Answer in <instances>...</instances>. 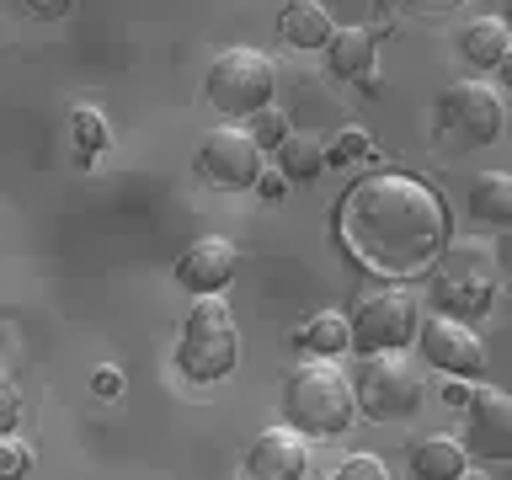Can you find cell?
Returning a JSON list of instances; mask_svg holds the SVG:
<instances>
[{
    "label": "cell",
    "instance_id": "obj_21",
    "mask_svg": "<svg viewBox=\"0 0 512 480\" xmlns=\"http://www.w3.org/2000/svg\"><path fill=\"white\" fill-rule=\"evenodd\" d=\"M246 134H251V144H256V150H278V144L288 139V118H283V112L278 107H262V112H256V118H246Z\"/></svg>",
    "mask_w": 512,
    "mask_h": 480
},
{
    "label": "cell",
    "instance_id": "obj_30",
    "mask_svg": "<svg viewBox=\"0 0 512 480\" xmlns=\"http://www.w3.org/2000/svg\"><path fill=\"white\" fill-rule=\"evenodd\" d=\"M256 187H262V192H267V198H278V192H283L288 182H283V176H262V182H256Z\"/></svg>",
    "mask_w": 512,
    "mask_h": 480
},
{
    "label": "cell",
    "instance_id": "obj_15",
    "mask_svg": "<svg viewBox=\"0 0 512 480\" xmlns=\"http://www.w3.org/2000/svg\"><path fill=\"white\" fill-rule=\"evenodd\" d=\"M470 454H464L459 438H448V432H432L411 448V480H459Z\"/></svg>",
    "mask_w": 512,
    "mask_h": 480
},
{
    "label": "cell",
    "instance_id": "obj_7",
    "mask_svg": "<svg viewBox=\"0 0 512 480\" xmlns=\"http://www.w3.org/2000/svg\"><path fill=\"white\" fill-rule=\"evenodd\" d=\"M438 123H448V134L464 144H491L507 123L502 91L486 86V80H454L438 96Z\"/></svg>",
    "mask_w": 512,
    "mask_h": 480
},
{
    "label": "cell",
    "instance_id": "obj_23",
    "mask_svg": "<svg viewBox=\"0 0 512 480\" xmlns=\"http://www.w3.org/2000/svg\"><path fill=\"white\" fill-rule=\"evenodd\" d=\"M32 475V448L22 438H0V480H27Z\"/></svg>",
    "mask_w": 512,
    "mask_h": 480
},
{
    "label": "cell",
    "instance_id": "obj_18",
    "mask_svg": "<svg viewBox=\"0 0 512 480\" xmlns=\"http://www.w3.org/2000/svg\"><path fill=\"white\" fill-rule=\"evenodd\" d=\"M438 304H443V315L448 320H470L491 304V283L486 278H438Z\"/></svg>",
    "mask_w": 512,
    "mask_h": 480
},
{
    "label": "cell",
    "instance_id": "obj_31",
    "mask_svg": "<svg viewBox=\"0 0 512 480\" xmlns=\"http://www.w3.org/2000/svg\"><path fill=\"white\" fill-rule=\"evenodd\" d=\"M496 75H502V86L512 91V48H507V54H502V64H496Z\"/></svg>",
    "mask_w": 512,
    "mask_h": 480
},
{
    "label": "cell",
    "instance_id": "obj_14",
    "mask_svg": "<svg viewBox=\"0 0 512 480\" xmlns=\"http://www.w3.org/2000/svg\"><path fill=\"white\" fill-rule=\"evenodd\" d=\"M278 32H283L288 48H299V54H304V48H326L336 22H331L326 6H315V0H294V6L278 11Z\"/></svg>",
    "mask_w": 512,
    "mask_h": 480
},
{
    "label": "cell",
    "instance_id": "obj_2",
    "mask_svg": "<svg viewBox=\"0 0 512 480\" xmlns=\"http://www.w3.org/2000/svg\"><path fill=\"white\" fill-rule=\"evenodd\" d=\"M352 384L342 374V363H299L283 384V422L299 432V438H342L352 427Z\"/></svg>",
    "mask_w": 512,
    "mask_h": 480
},
{
    "label": "cell",
    "instance_id": "obj_3",
    "mask_svg": "<svg viewBox=\"0 0 512 480\" xmlns=\"http://www.w3.org/2000/svg\"><path fill=\"white\" fill-rule=\"evenodd\" d=\"M235 363H240V331H235L230 304L219 294L198 299L182 320V336H176V368H182L192 384H214V379L230 374Z\"/></svg>",
    "mask_w": 512,
    "mask_h": 480
},
{
    "label": "cell",
    "instance_id": "obj_33",
    "mask_svg": "<svg viewBox=\"0 0 512 480\" xmlns=\"http://www.w3.org/2000/svg\"><path fill=\"white\" fill-rule=\"evenodd\" d=\"M502 27H507V32H512V6H507V16H502Z\"/></svg>",
    "mask_w": 512,
    "mask_h": 480
},
{
    "label": "cell",
    "instance_id": "obj_26",
    "mask_svg": "<svg viewBox=\"0 0 512 480\" xmlns=\"http://www.w3.org/2000/svg\"><path fill=\"white\" fill-rule=\"evenodd\" d=\"M16 416H22V395H16L11 379H0V438L16 432Z\"/></svg>",
    "mask_w": 512,
    "mask_h": 480
},
{
    "label": "cell",
    "instance_id": "obj_29",
    "mask_svg": "<svg viewBox=\"0 0 512 480\" xmlns=\"http://www.w3.org/2000/svg\"><path fill=\"white\" fill-rule=\"evenodd\" d=\"M443 400H448V406H464V400H470V390H464V384H448Z\"/></svg>",
    "mask_w": 512,
    "mask_h": 480
},
{
    "label": "cell",
    "instance_id": "obj_8",
    "mask_svg": "<svg viewBox=\"0 0 512 480\" xmlns=\"http://www.w3.org/2000/svg\"><path fill=\"white\" fill-rule=\"evenodd\" d=\"M192 166H198L203 182H214L224 192H246L267 176V155L251 144L246 128H214V134L198 144V160H192Z\"/></svg>",
    "mask_w": 512,
    "mask_h": 480
},
{
    "label": "cell",
    "instance_id": "obj_13",
    "mask_svg": "<svg viewBox=\"0 0 512 480\" xmlns=\"http://www.w3.org/2000/svg\"><path fill=\"white\" fill-rule=\"evenodd\" d=\"M379 54V32L374 27H336L326 43V70L336 80H368Z\"/></svg>",
    "mask_w": 512,
    "mask_h": 480
},
{
    "label": "cell",
    "instance_id": "obj_5",
    "mask_svg": "<svg viewBox=\"0 0 512 480\" xmlns=\"http://www.w3.org/2000/svg\"><path fill=\"white\" fill-rule=\"evenodd\" d=\"M416 326H422V310L400 283H384L374 294H363L347 315V336L358 358H384V352H406L416 342Z\"/></svg>",
    "mask_w": 512,
    "mask_h": 480
},
{
    "label": "cell",
    "instance_id": "obj_1",
    "mask_svg": "<svg viewBox=\"0 0 512 480\" xmlns=\"http://www.w3.org/2000/svg\"><path fill=\"white\" fill-rule=\"evenodd\" d=\"M336 240L374 278H422L448 246L443 192L406 171H368L336 203Z\"/></svg>",
    "mask_w": 512,
    "mask_h": 480
},
{
    "label": "cell",
    "instance_id": "obj_11",
    "mask_svg": "<svg viewBox=\"0 0 512 480\" xmlns=\"http://www.w3.org/2000/svg\"><path fill=\"white\" fill-rule=\"evenodd\" d=\"M171 272H176V283H182L187 294L214 299V294H224V288L235 283L240 251H235V240H224V235H198V240L182 246V256H176Z\"/></svg>",
    "mask_w": 512,
    "mask_h": 480
},
{
    "label": "cell",
    "instance_id": "obj_28",
    "mask_svg": "<svg viewBox=\"0 0 512 480\" xmlns=\"http://www.w3.org/2000/svg\"><path fill=\"white\" fill-rule=\"evenodd\" d=\"M496 267L512 278V230H496Z\"/></svg>",
    "mask_w": 512,
    "mask_h": 480
},
{
    "label": "cell",
    "instance_id": "obj_32",
    "mask_svg": "<svg viewBox=\"0 0 512 480\" xmlns=\"http://www.w3.org/2000/svg\"><path fill=\"white\" fill-rule=\"evenodd\" d=\"M459 480H486V475H475V470H464V475H459Z\"/></svg>",
    "mask_w": 512,
    "mask_h": 480
},
{
    "label": "cell",
    "instance_id": "obj_25",
    "mask_svg": "<svg viewBox=\"0 0 512 480\" xmlns=\"http://www.w3.org/2000/svg\"><path fill=\"white\" fill-rule=\"evenodd\" d=\"M331 480H390V470H384L374 454H347L342 464H336Z\"/></svg>",
    "mask_w": 512,
    "mask_h": 480
},
{
    "label": "cell",
    "instance_id": "obj_19",
    "mask_svg": "<svg viewBox=\"0 0 512 480\" xmlns=\"http://www.w3.org/2000/svg\"><path fill=\"white\" fill-rule=\"evenodd\" d=\"M278 166H283V182H315L326 171V144L310 134H288L278 144Z\"/></svg>",
    "mask_w": 512,
    "mask_h": 480
},
{
    "label": "cell",
    "instance_id": "obj_27",
    "mask_svg": "<svg viewBox=\"0 0 512 480\" xmlns=\"http://www.w3.org/2000/svg\"><path fill=\"white\" fill-rule=\"evenodd\" d=\"M91 390L102 395V400H112V395L123 390V374H118V368H112V363H102V368H96V374H91Z\"/></svg>",
    "mask_w": 512,
    "mask_h": 480
},
{
    "label": "cell",
    "instance_id": "obj_17",
    "mask_svg": "<svg viewBox=\"0 0 512 480\" xmlns=\"http://www.w3.org/2000/svg\"><path fill=\"white\" fill-rule=\"evenodd\" d=\"M507 48H512V32L502 27V16H480V22H470L459 32V54L470 70H496Z\"/></svg>",
    "mask_w": 512,
    "mask_h": 480
},
{
    "label": "cell",
    "instance_id": "obj_12",
    "mask_svg": "<svg viewBox=\"0 0 512 480\" xmlns=\"http://www.w3.org/2000/svg\"><path fill=\"white\" fill-rule=\"evenodd\" d=\"M310 475V443L294 427H267L246 448V480H304Z\"/></svg>",
    "mask_w": 512,
    "mask_h": 480
},
{
    "label": "cell",
    "instance_id": "obj_10",
    "mask_svg": "<svg viewBox=\"0 0 512 480\" xmlns=\"http://www.w3.org/2000/svg\"><path fill=\"white\" fill-rule=\"evenodd\" d=\"M416 342H422L427 363L443 368V374H454V379H480L486 374V347H480L475 326H464V320L432 315V320L416 326Z\"/></svg>",
    "mask_w": 512,
    "mask_h": 480
},
{
    "label": "cell",
    "instance_id": "obj_9",
    "mask_svg": "<svg viewBox=\"0 0 512 480\" xmlns=\"http://www.w3.org/2000/svg\"><path fill=\"white\" fill-rule=\"evenodd\" d=\"M464 454L475 459H512V395L475 384L464 400Z\"/></svg>",
    "mask_w": 512,
    "mask_h": 480
},
{
    "label": "cell",
    "instance_id": "obj_24",
    "mask_svg": "<svg viewBox=\"0 0 512 480\" xmlns=\"http://www.w3.org/2000/svg\"><path fill=\"white\" fill-rule=\"evenodd\" d=\"M75 139H80V150H102L107 144V118L96 107H75Z\"/></svg>",
    "mask_w": 512,
    "mask_h": 480
},
{
    "label": "cell",
    "instance_id": "obj_4",
    "mask_svg": "<svg viewBox=\"0 0 512 480\" xmlns=\"http://www.w3.org/2000/svg\"><path fill=\"white\" fill-rule=\"evenodd\" d=\"M347 384H352V406H358L368 422H406V416H416L422 400H427L422 374H416L400 352L358 358V368L347 374Z\"/></svg>",
    "mask_w": 512,
    "mask_h": 480
},
{
    "label": "cell",
    "instance_id": "obj_6",
    "mask_svg": "<svg viewBox=\"0 0 512 480\" xmlns=\"http://www.w3.org/2000/svg\"><path fill=\"white\" fill-rule=\"evenodd\" d=\"M272 91H278V64L262 48H224L203 75V96L224 118H256L272 107Z\"/></svg>",
    "mask_w": 512,
    "mask_h": 480
},
{
    "label": "cell",
    "instance_id": "obj_16",
    "mask_svg": "<svg viewBox=\"0 0 512 480\" xmlns=\"http://www.w3.org/2000/svg\"><path fill=\"white\" fill-rule=\"evenodd\" d=\"M470 219L491 224V230H512V171L470 176Z\"/></svg>",
    "mask_w": 512,
    "mask_h": 480
},
{
    "label": "cell",
    "instance_id": "obj_22",
    "mask_svg": "<svg viewBox=\"0 0 512 480\" xmlns=\"http://www.w3.org/2000/svg\"><path fill=\"white\" fill-rule=\"evenodd\" d=\"M368 155H374V144H368L363 128H347V134L326 144V166H352V160H368Z\"/></svg>",
    "mask_w": 512,
    "mask_h": 480
},
{
    "label": "cell",
    "instance_id": "obj_20",
    "mask_svg": "<svg viewBox=\"0 0 512 480\" xmlns=\"http://www.w3.org/2000/svg\"><path fill=\"white\" fill-rule=\"evenodd\" d=\"M299 342L310 347L320 363H336V358H342V352L352 347V336H347V315H336V310H320L315 320H304Z\"/></svg>",
    "mask_w": 512,
    "mask_h": 480
}]
</instances>
